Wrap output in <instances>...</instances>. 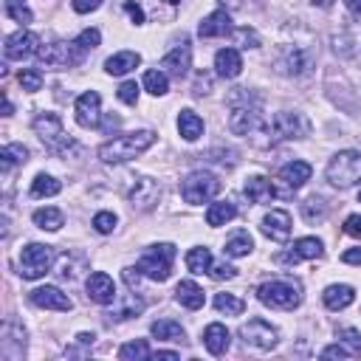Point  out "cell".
I'll return each mask as SVG.
<instances>
[{
  "label": "cell",
  "instance_id": "4fadbf2b",
  "mask_svg": "<svg viewBox=\"0 0 361 361\" xmlns=\"http://www.w3.org/2000/svg\"><path fill=\"white\" fill-rule=\"evenodd\" d=\"M158 197H161V186H158V180H152V178H138L135 186H133L130 195H127V200H130L138 212H149V209L158 203Z\"/></svg>",
  "mask_w": 361,
  "mask_h": 361
},
{
  "label": "cell",
  "instance_id": "277c9868",
  "mask_svg": "<svg viewBox=\"0 0 361 361\" xmlns=\"http://www.w3.org/2000/svg\"><path fill=\"white\" fill-rule=\"evenodd\" d=\"M257 299L276 310H293L302 305V285L296 279H271L257 288Z\"/></svg>",
  "mask_w": 361,
  "mask_h": 361
},
{
  "label": "cell",
  "instance_id": "d4e9b609",
  "mask_svg": "<svg viewBox=\"0 0 361 361\" xmlns=\"http://www.w3.org/2000/svg\"><path fill=\"white\" fill-rule=\"evenodd\" d=\"M214 68L220 76L226 79H234L240 71H243V59H240V51L237 48H220L214 54Z\"/></svg>",
  "mask_w": 361,
  "mask_h": 361
},
{
  "label": "cell",
  "instance_id": "44dd1931",
  "mask_svg": "<svg viewBox=\"0 0 361 361\" xmlns=\"http://www.w3.org/2000/svg\"><path fill=\"white\" fill-rule=\"evenodd\" d=\"M197 34H200L203 39L231 34V17H228V11H226V8H217V11H212L209 17H203L200 25H197Z\"/></svg>",
  "mask_w": 361,
  "mask_h": 361
},
{
  "label": "cell",
  "instance_id": "484cf974",
  "mask_svg": "<svg viewBox=\"0 0 361 361\" xmlns=\"http://www.w3.org/2000/svg\"><path fill=\"white\" fill-rule=\"evenodd\" d=\"M175 299H178L183 307H189V310H197V307H203V302H206L203 288H200V285H195L192 279L178 282V288H175Z\"/></svg>",
  "mask_w": 361,
  "mask_h": 361
},
{
  "label": "cell",
  "instance_id": "003e7915",
  "mask_svg": "<svg viewBox=\"0 0 361 361\" xmlns=\"http://www.w3.org/2000/svg\"><path fill=\"white\" fill-rule=\"evenodd\" d=\"M358 200H361V192H358Z\"/></svg>",
  "mask_w": 361,
  "mask_h": 361
},
{
  "label": "cell",
  "instance_id": "6125c7cd",
  "mask_svg": "<svg viewBox=\"0 0 361 361\" xmlns=\"http://www.w3.org/2000/svg\"><path fill=\"white\" fill-rule=\"evenodd\" d=\"M11 110H14V107H11V102H8V96H6V99H3V116H11Z\"/></svg>",
  "mask_w": 361,
  "mask_h": 361
},
{
  "label": "cell",
  "instance_id": "5b68a950",
  "mask_svg": "<svg viewBox=\"0 0 361 361\" xmlns=\"http://www.w3.org/2000/svg\"><path fill=\"white\" fill-rule=\"evenodd\" d=\"M172 262H175V245H172V243H158V245H149V248L141 254V259H138L135 268H138L147 279L164 282V279H169V274H172Z\"/></svg>",
  "mask_w": 361,
  "mask_h": 361
},
{
  "label": "cell",
  "instance_id": "7bdbcfd3",
  "mask_svg": "<svg viewBox=\"0 0 361 361\" xmlns=\"http://www.w3.org/2000/svg\"><path fill=\"white\" fill-rule=\"evenodd\" d=\"M17 82H20V87H23V90L37 93V90L42 87V73H39L37 68H23V71L17 73Z\"/></svg>",
  "mask_w": 361,
  "mask_h": 361
},
{
  "label": "cell",
  "instance_id": "f35d334b",
  "mask_svg": "<svg viewBox=\"0 0 361 361\" xmlns=\"http://www.w3.org/2000/svg\"><path fill=\"white\" fill-rule=\"evenodd\" d=\"M34 223L39 226V228H45V231H56L59 226H62V212L59 209H37L34 212Z\"/></svg>",
  "mask_w": 361,
  "mask_h": 361
},
{
  "label": "cell",
  "instance_id": "b9f144b4",
  "mask_svg": "<svg viewBox=\"0 0 361 361\" xmlns=\"http://www.w3.org/2000/svg\"><path fill=\"white\" fill-rule=\"evenodd\" d=\"M336 338H338L341 347L350 350V355H361V333H358L355 327H341Z\"/></svg>",
  "mask_w": 361,
  "mask_h": 361
},
{
  "label": "cell",
  "instance_id": "7dc6e473",
  "mask_svg": "<svg viewBox=\"0 0 361 361\" xmlns=\"http://www.w3.org/2000/svg\"><path fill=\"white\" fill-rule=\"evenodd\" d=\"M76 42H79L85 51H90V48H96V45L102 42V34H99V28H85V31L76 37Z\"/></svg>",
  "mask_w": 361,
  "mask_h": 361
},
{
  "label": "cell",
  "instance_id": "ba28073f",
  "mask_svg": "<svg viewBox=\"0 0 361 361\" xmlns=\"http://www.w3.org/2000/svg\"><path fill=\"white\" fill-rule=\"evenodd\" d=\"M217 192H220V180L206 169H195L180 180V197L186 203H206Z\"/></svg>",
  "mask_w": 361,
  "mask_h": 361
},
{
  "label": "cell",
  "instance_id": "7c38bea8",
  "mask_svg": "<svg viewBox=\"0 0 361 361\" xmlns=\"http://www.w3.org/2000/svg\"><path fill=\"white\" fill-rule=\"evenodd\" d=\"M0 355L6 361H17L25 355V330L17 322H6L3 324V341H0Z\"/></svg>",
  "mask_w": 361,
  "mask_h": 361
},
{
  "label": "cell",
  "instance_id": "11a10c76",
  "mask_svg": "<svg viewBox=\"0 0 361 361\" xmlns=\"http://www.w3.org/2000/svg\"><path fill=\"white\" fill-rule=\"evenodd\" d=\"M341 262H347V265H361V245L344 251V254H341Z\"/></svg>",
  "mask_w": 361,
  "mask_h": 361
},
{
  "label": "cell",
  "instance_id": "e7e4bbea",
  "mask_svg": "<svg viewBox=\"0 0 361 361\" xmlns=\"http://www.w3.org/2000/svg\"><path fill=\"white\" fill-rule=\"evenodd\" d=\"M223 3H228V6H243V0H223Z\"/></svg>",
  "mask_w": 361,
  "mask_h": 361
},
{
  "label": "cell",
  "instance_id": "9c48e42d",
  "mask_svg": "<svg viewBox=\"0 0 361 361\" xmlns=\"http://www.w3.org/2000/svg\"><path fill=\"white\" fill-rule=\"evenodd\" d=\"M54 265V248L42 245V243H28L20 251V274L23 279H39L51 271Z\"/></svg>",
  "mask_w": 361,
  "mask_h": 361
},
{
  "label": "cell",
  "instance_id": "f6af8a7d",
  "mask_svg": "<svg viewBox=\"0 0 361 361\" xmlns=\"http://www.w3.org/2000/svg\"><path fill=\"white\" fill-rule=\"evenodd\" d=\"M6 14H8L11 20H17V23H23V25H28V23L34 20L31 8H28L23 0H6Z\"/></svg>",
  "mask_w": 361,
  "mask_h": 361
},
{
  "label": "cell",
  "instance_id": "83f0119b",
  "mask_svg": "<svg viewBox=\"0 0 361 361\" xmlns=\"http://www.w3.org/2000/svg\"><path fill=\"white\" fill-rule=\"evenodd\" d=\"M310 164L307 161H290V164H285L282 169H279V178L290 186V189H299V186H305V180H310Z\"/></svg>",
  "mask_w": 361,
  "mask_h": 361
},
{
  "label": "cell",
  "instance_id": "d6986e66",
  "mask_svg": "<svg viewBox=\"0 0 361 361\" xmlns=\"http://www.w3.org/2000/svg\"><path fill=\"white\" fill-rule=\"evenodd\" d=\"M262 234L276 240V243H285L290 237V214L282 212V209H274L262 217Z\"/></svg>",
  "mask_w": 361,
  "mask_h": 361
},
{
  "label": "cell",
  "instance_id": "9a60e30c",
  "mask_svg": "<svg viewBox=\"0 0 361 361\" xmlns=\"http://www.w3.org/2000/svg\"><path fill=\"white\" fill-rule=\"evenodd\" d=\"M28 299L37 305V307H48V310H71L73 307V302L56 288V285H42V288H34L31 293H28Z\"/></svg>",
  "mask_w": 361,
  "mask_h": 361
},
{
  "label": "cell",
  "instance_id": "ee69618b",
  "mask_svg": "<svg viewBox=\"0 0 361 361\" xmlns=\"http://www.w3.org/2000/svg\"><path fill=\"white\" fill-rule=\"evenodd\" d=\"M302 214H305V220H307V223H316V220H324L327 206H324V200H322V197H310V200H305V203H302Z\"/></svg>",
  "mask_w": 361,
  "mask_h": 361
},
{
  "label": "cell",
  "instance_id": "60d3db41",
  "mask_svg": "<svg viewBox=\"0 0 361 361\" xmlns=\"http://www.w3.org/2000/svg\"><path fill=\"white\" fill-rule=\"evenodd\" d=\"M144 87H147L152 96H164V93L169 90L166 73H164V71H147V73H144Z\"/></svg>",
  "mask_w": 361,
  "mask_h": 361
},
{
  "label": "cell",
  "instance_id": "6f0895ef",
  "mask_svg": "<svg viewBox=\"0 0 361 361\" xmlns=\"http://www.w3.org/2000/svg\"><path fill=\"white\" fill-rule=\"evenodd\" d=\"M195 93H209V76L206 73H197V82H195Z\"/></svg>",
  "mask_w": 361,
  "mask_h": 361
},
{
  "label": "cell",
  "instance_id": "ac0fdd59",
  "mask_svg": "<svg viewBox=\"0 0 361 361\" xmlns=\"http://www.w3.org/2000/svg\"><path fill=\"white\" fill-rule=\"evenodd\" d=\"M189 62H192V51H189V42L183 39L178 48H172V51L161 59V68H164V73H169V76H175V79H183V76L189 73Z\"/></svg>",
  "mask_w": 361,
  "mask_h": 361
},
{
  "label": "cell",
  "instance_id": "7a4b0ae2",
  "mask_svg": "<svg viewBox=\"0 0 361 361\" xmlns=\"http://www.w3.org/2000/svg\"><path fill=\"white\" fill-rule=\"evenodd\" d=\"M307 130H310V124H307V118H305L302 113H276L271 121H265V124L259 127L257 135H265V138H262V147H274V144H279V141L302 138V135H307ZM257 135H254L251 141H257Z\"/></svg>",
  "mask_w": 361,
  "mask_h": 361
},
{
  "label": "cell",
  "instance_id": "8fae6325",
  "mask_svg": "<svg viewBox=\"0 0 361 361\" xmlns=\"http://www.w3.org/2000/svg\"><path fill=\"white\" fill-rule=\"evenodd\" d=\"M240 338L257 350H274L276 347V330L265 319H251L248 324L240 327Z\"/></svg>",
  "mask_w": 361,
  "mask_h": 361
},
{
  "label": "cell",
  "instance_id": "bcb514c9",
  "mask_svg": "<svg viewBox=\"0 0 361 361\" xmlns=\"http://www.w3.org/2000/svg\"><path fill=\"white\" fill-rule=\"evenodd\" d=\"M93 228H96L99 234H110V231L116 228V214H113V212H99V214L93 217Z\"/></svg>",
  "mask_w": 361,
  "mask_h": 361
},
{
  "label": "cell",
  "instance_id": "6da1fadb",
  "mask_svg": "<svg viewBox=\"0 0 361 361\" xmlns=\"http://www.w3.org/2000/svg\"><path fill=\"white\" fill-rule=\"evenodd\" d=\"M152 144H155V133H149V130L124 133V135H116L107 144H102L99 147V158L104 164H124V161L141 155L144 149H149Z\"/></svg>",
  "mask_w": 361,
  "mask_h": 361
},
{
  "label": "cell",
  "instance_id": "91938a15",
  "mask_svg": "<svg viewBox=\"0 0 361 361\" xmlns=\"http://www.w3.org/2000/svg\"><path fill=\"white\" fill-rule=\"evenodd\" d=\"M344 6H347L353 14H361V0H344Z\"/></svg>",
  "mask_w": 361,
  "mask_h": 361
},
{
  "label": "cell",
  "instance_id": "74e56055",
  "mask_svg": "<svg viewBox=\"0 0 361 361\" xmlns=\"http://www.w3.org/2000/svg\"><path fill=\"white\" fill-rule=\"evenodd\" d=\"M214 307L220 313H226V316H240L245 310V302L240 296H234V293H217L214 296Z\"/></svg>",
  "mask_w": 361,
  "mask_h": 361
},
{
  "label": "cell",
  "instance_id": "603a6c76",
  "mask_svg": "<svg viewBox=\"0 0 361 361\" xmlns=\"http://www.w3.org/2000/svg\"><path fill=\"white\" fill-rule=\"evenodd\" d=\"M243 195H245L251 203H271V200L276 197V189H274L271 178H265V175H254V178L245 180Z\"/></svg>",
  "mask_w": 361,
  "mask_h": 361
},
{
  "label": "cell",
  "instance_id": "f546056e",
  "mask_svg": "<svg viewBox=\"0 0 361 361\" xmlns=\"http://www.w3.org/2000/svg\"><path fill=\"white\" fill-rule=\"evenodd\" d=\"M178 130L186 141H197L203 135V118L195 113V110H180L178 116Z\"/></svg>",
  "mask_w": 361,
  "mask_h": 361
},
{
  "label": "cell",
  "instance_id": "816d5d0a",
  "mask_svg": "<svg viewBox=\"0 0 361 361\" xmlns=\"http://www.w3.org/2000/svg\"><path fill=\"white\" fill-rule=\"evenodd\" d=\"M341 228H344V234H350V237H361V214H350Z\"/></svg>",
  "mask_w": 361,
  "mask_h": 361
},
{
  "label": "cell",
  "instance_id": "9f6ffc18",
  "mask_svg": "<svg viewBox=\"0 0 361 361\" xmlns=\"http://www.w3.org/2000/svg\"><path fill=\"white\" fill-rule=\"evenodd\" d=\"M124 11L133 17V23H144V11H141L138 3H124Z\"/></svg>",
  "mask_w": 361,
  "mask_h": 361
},
{
  "label": "cell",
  "instance_id": "680465c9",
  "mask_svg": "<svg viewBox=\"0 0 361 361\" xmlns=\"http://www.w3.org/2000/svg\"><path fill=\"white\" fill-rule=\"evenodd\" d=\"M152 358L158 361V358H166V361H175L178 358V353L175 350H158V353H152Z\"/></svg>",
  "mask_w": 361,
  "mask_h": 361
},
{
  "label": "cell",
  "instance_id": "be15d7a7",
  "mask_svg": "<svg viewBox=\"0 0 361 361\" xmlns=\"http://www.w3.org/2000/svg\"><path fill=\"white\" fill-rule=\"evenodd\" d=\"M313 6H322V8H330L333 6V0H310Z\"/></svg>",
  "mask_w": 361,
  "mask_h": 361
},
{
  "label": "cell",
  "instance_id": "c3c4849f",
  "mask_svg": "<svg viewBox=\"0 0 361 361\" xmlns=\"http://www.w3.org/2000/svg\"><path fill=\"white\" fill-rule=\"evenodd\" d=\"M118 99H121L124 104H135V102H138V85H135V82H121Z\"/></svg>",
  "mask_w": 361,
  "mask_h": 361
},
{
  "label": "cell",
  "instance_id": "8d00e7d4",
  "mask_svg": "<svg viewBox=\"0 0 361 361\" xmlns=\"http://www.w3.org/2000/svg\"><path fill=\"white\" fill-rule=\"evenodd\" d=\"M186 268H189L192 274H209V268H212V254H209V248H192V251L186 254Z\"/></svg>",
  "mask_w": 361,
  "mask_h": 361
},
{
  "label": "cell",
  "instance_id": "52a82bcc",
  "mask_svg": "<svg viewBox=\"0 0 361 361\" xmlns=\"http://www.w3.org/2000/svg\"><path fill=\"white\" fill-rule=\"evenodd\" d=\"M262 113H259V102H240V96L231 99V113H228V130L234 135H245V138H254L262 127Z\"/></svg>",
  "mask_w": 361,
  "mask_h": 361
},
{
  "label": "cell",
  "instance_id": "d6a6232c",
  "mask_svg": "<svg viewBox=\"0 0 361 361\" xmlns=\"http://www.w3.org/2000/svg\"><path fill=\"white\" fill-rule=\"evenodd\" d=\"M237 217V209H234V203H228V200H223V203H212L209 206V212H206V223L209 226H226L228 220H234Z\"/></svg>",
  "mask_w": 361,
  "mask_h": 361
},
{
  "label": "cell",
  "instance_id": "7402d4cb",
  "mask_svg": "<svg viewBox=\"0 0 361 361\" xmlns=\"http://www.w3.org/2000/svg\"><path fill=\"white\" fill-rule=\"evenodd\" d=\"M276 68L282 73H288V76H302L310 68V54L302 51V48H285L282 56L276 59Z\"/></svg>",
  "mask_w": 361,
  "mask_h": 361
},
{
  "label": "cell",
  "instance_id": "e0dca14e",
  "mask_svg": "<svg viewBox=\"0 0 361 361\" xmlns=\"http://www.w3.org/2000/svg\"><path fill=\"white\" fill-rule=\"evenodd\" d=\"M99 104H102V99H99V93L96 90H87V93H82L79 99H76V104H73V113H76V121H79V127H99Z\"/></svg>",
  "mask_w": 361,
  "mask_h": 361
},
{
  "label": "cell",
  "instance_id": "836d02e7",
  "mask_svg": "<svg viewBox=\"0 0 361 361\" xmlns=\"http://www.w3.org/2000/svg\"><path fill=\"white\" fill-rule=\"evenodd\" d=\"M118 358L124 361H144V358H152V350L144 338H135V341H127L118 347Z\"/></svg>",
  "mask_w": 361,
  "mask_h": 361
},
{
  "label": "cell",
  "instance_id": "cb8c5ba5",
  "mask_svg": "<svg viewBox=\"0 0 361 361\" xmlns=\"http://www.w3.org/2000/svg\"><path fill=\"white\" fill-rule=\"evenodd\" d=\"M203 344H206V350H209L212 355H223V353L228 350V344H231V336H228V330H226L220 322H212V324L203 330Z\"/></svg>",
  "mask_w": 361,
  "mask_h": 361
},
{
  "label": "cell",
  "instance_id": "1f68e13d",
  "mask_svg": "<svg viewBox=\"0 0 361 361\" xmlns=\"http://www.w3.org/2000/svg\"><path fill=\"white\" fill-rule=\"evenodd\" d=\"M149 333H152L155 338H161V341H183V338H186L183 327H180L178 322H172V319H161V322H152Z\"/></svg>",
  "mask_w": 361,
  "mask_h": 361
},
{
  "label": "cell",
  "instance_id": "4316f807",
  "mask_svg": "<svg viewBox=\"0 0 361 361\" xmlns=\"http://www.w3.org/2000/svg\"><path fill=\"white\" fill-rule=\"evenodd\" d=\"M138 62H141V56H138L135 51H118V54H113V56L104 62V71H107L110 76H124V73H130L133 68H138Z\"/></svg>",
  "mask_w": 361,
  "mask_h": 361
},
{
  "label": "cell",
  "instance_id": "681fc988",
  "mask_svg": "<svg viewBox=\"0 0 361 361\" xmlns=\"http://www.w3.org/2000/svg\"><path fill=\"white\" fill-rule=\"evenodd\" d=\"M209 274H212L214 279H234V276H237V268H231V265H226V262H212Z\"/></svg>",
  "mask_w": 361,
  "mask_h": 361
},
{
  "label": "cell",
  "instance_id": "30bf717a",
  "mask_svg": "<svg viewBox=\"0 0 361 361\" xmlns=\"http://www.w3.org/2000/svg\"><path fill=\"white\" fill-rule=\"evenodd\" d=\"M37 56L51 68H71L82 62L85 48L79 42H48V45H39Z\"/></svg>",
  "mask_w": 361,
  "mask_h": 361
},
{
  "label": "cell",
  "instance_id": "f1b7e54d",
  "mask_svg": "<svg viewBox=\"0 0 361 361\" xmlns=\"http://www.w3.org/2000/svg\"><path fill=\"white\" fill-rule=\"evenodd\" d=\"M322 299H324V305H327L330 310H344V307L353 305L355 290H353L350 285H330V288L322 293Z\"/></svg>",
  "mask_w": 361,
  "mask_h": 361
},
{
  "label": "cell",
  "instance_id": "d590c367",
  "mask_svg": "<svg viewBox=\"0 0 361 361\" xmlns=\"http://www.w3.org/2000/svg\"><path fill=\"white\" fill-rule=\"evenodd\" d=\"M62 189V183L51 175H37L34 183H31V197H54L56 192Z\"/></svg>",
  "mask_w": 361,
  "mask_h": 361
},
{
  "label": "cell",
  "instance_id": "f907efd6",
  "mask_svg": "<svg viewBox=\"0 0 361 361\" xmlns=\"http://www.w3.org/2000/svg\"><path fill=\"white\" fill-rule=\"evenodd\" d=\"M234 37L243 42V48H257V45H259V37H257L251 28H237Z\"/></svg>",
  "mask_w": 361,
  "mask_h": 361
},
{
  "label": "cell",
  "instance_id": "03108f58",
  "mask_svg": "<svg viewBox=\"0 0 361 361\" xmlns=\"http://www.w3.org/2000/svg\"><path fill=\"white\" fill-rule=\"evenodd\" d=\"M169 3H178V0H169Z\"/></svg>",
  "mask_w": 361,
  "mask_h": 361
},
{
  "label": "cell",
  "instance_id": "ffe728a7",
  "mask_svg": "<svg viewBox=\"0 0 361 361\" xmlns=\"http://www.w3.org/2000/svg\"><path fill=\"white\" fill-rule=\"evenodd\" d=\"M87 296L96 302V305H110L116 299V285L113 279L104 274V271H93L87 276Z\"/></svg>",
  "mask_w": 361,
  "mask_h": 361
},
{
  "label": "cell",
  "instance_id": "f5cc1de1",
  "mask_svg": "<svg viewBox=\"0 0 361 361\" xmlns=\"http://www.w3.org/2000/svg\"><path fill=\"white\" fill-rule=\"evenodd\" d=\"M71 6L76 14H87V11H96L102 6V0H71Z\"/></svg>",
  "mask_w": 361,
  "mask_h": 361
},
{
  "label": "cell",
  "instance_id": "8992f818",
  "mask_svg": "<svg viewBox=\"0 0 361 361\" xmlns=\"http://www.w3.org/2000/svg\"><path fill=\"white\" fill-rule=\"evenodd\" d=\"M327 180L336 189H347L361 180V149H344L330 158L327 164Z\"/></svg>",
  "mask_w": 361,
  "mask_h": 361
},
{
  "label": "cell",
  "instance_id": "3957f363",
  "mask_svg": "<svg viewBox=\"0 0 361 361\" xmlns=\"http://www.w3.org/2000/svg\"><path fill=\"white\" fill-rule=\"evenodd\" d=\"M34 133L39 135V141L45 144V149H51L56 155H68V152H76L79 149L76 141L65 133V127H62V121H59L56 113H39L34 118Z\"/></svg>",
  "mask_w": 361,
  "mask_h": 361
},
{
  "label": "cell",
  "instance_id": "e575fe53",
  "mask_svg": "<svg viewBox=\"0 0 361 361\" xmlns=\"http://www.w3.org/2000/svg\"><path fill=\"white\" fill-rule=\"evenodd\" d=\"M25 158H28V149L23 144H6L0 149V166H3V172H8L17 164H25Z\"/></svg>",
  "mask_w": 361,
  "mask_h": 361
},
{
  "label": "cell",
  "instance_id": "ab89813d",
  "mask_svg": "<svg viewBox=\"0 0 361 361\" xmlns=\"http://www.w3.org/2000/svg\"><path fill=\"white\" fill-rule=\"evenodd\" d=\"M251 248H254V240H251L248 231H237V234L226 243V254H228V257H245Z\"/></svg>",
  "mask_w": 361,
  "mask_h": 361
},
{
  "label": "cell",
  "instance_id": "5bb4252c",
  "mask_svg": "<svg viewBox=\"0 0 361 361\" xmlns=\"http://www.w3.org/2000/svg\"><path fill=\"white\" fill-rule=\"evenodd\" d=\"M322 254H324L322 240H316V237H302V240L293 243V248H290L288 254H276L274 259L282 262V265H296L299 259H316V257H322Z\"/></svg>",
  "mask_w": 361,
  "mask_h": 361
},
{
  "label": "cell",
  "instance_id": "4dcf8cb0",
  "mask_svg": "<svg viewBox=\"0 0 361 361\" xmlns=\"http://www.w3.org/2000/svg\"><path fill=\"white\" fill-rule=\"evenodd\" d=\"M141 310H144V302H141L135 293H124V296H121V305H116L107 316H110L113 322H124V319H135Z\"/></svg>",
  "mask_w": 361,
  "mask_h": 361
},
{
  "label": "cell",
  "instance_id": "2e32d148",
  "mask_svg": "<svg viewBox=\"0 0 361 361\" xmlns=\"http://www.w3.org/2000/svg\"><path fill=\"white\" fill-rule=\"evenodd\" d=\"M37 51H39V39H37V34H31L25 28H20L17 34H11L6 39V59H25Z\"/></svg>",
  "mask_w": 361,
  "mask_h": 361
},
{
  "label": "cell",
  "instance_id": "db71d44e",
  "mask_svg": "<svg viewBox=\"0 0 361 361\" xmlns=\"http://www.w3.org/2000/svg\"><path fill=\"white\" fill-rule=\"evenodd\" d=\"M322 355H324V358H350V350L341 347V344H330V347L322 350Z\"/></svg>",
  "mask_w": 361,
  "mask_h": 361
},
{
  "label": "cell",
  "instance_id": "94428289",
  "mask_svg": "<svg viewBox=\"0 0 361 361\" xmlns=\"http://www.w3.org/2000/svg\"><path fill=\"white\" fill-rule=\"evenodd\" d=\"M118 121H121L118 116H107V121H104V130H116V127H118Z\"/></svg>",
  "mask_w": 361,
  "mask_h": 361
}]
</instances>
